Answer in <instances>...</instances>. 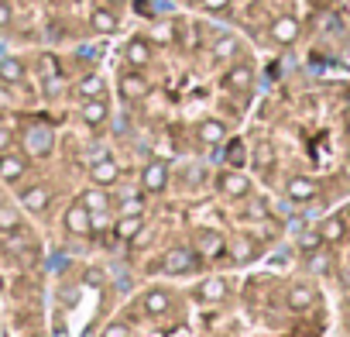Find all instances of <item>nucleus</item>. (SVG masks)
Masks as SVG:
<instances>
[{
	"label": "nucleus",
	"instance_id": "24",
	"mask_svg": "<svg viewBox=\"0 0 350 337\" xmlns=\"http://www.w3.org/2000/svg\"><path fill=\"white\" fill-rule=\"evenodd\" d=\"M141 227H144L141 214H124V217L117 221V238H120V241H131V238L141 234Z\"/></svg>",
	"mask_w": 350,
	"mask_h": 337
},
{
	"label": "nucleus",
	"instance_id": "8",
	"mask_svg": "<svg viewBox=\"0 0 350 337\" xmlns=\"http://www.w3.org/2000/svg\"><path fill=\"white\" fill-rule=\"evenodd\" d=\"M268 35H271L278 45H292V42L299 38V21H295L292 14L275 18V21H271V28H268Z\"/></svg>",
	"mask_w": 350,
	"mask_h": 337
},
{
	"label": "nucleus",
	"instance_id": "32",
	"mask_svg": "<svg viewBox=\"0 0 350 337\" xmlns=\"http://www.w3.org/2000/svg\"><path fill=\"white\" fill-rule=\"evenodd\" d=\"M247 217H251V221H261V217H268V203H261V200H251V203H247Z\"/></svg>",
	"mask_w": 350,
	"mask_h": 337
},
{
	"label": "nucleus",
	"instance_id": "37",
	"mask_svg": "<svg viewBox=\"0 0 350 337\" xmlns=\"http://www.w3.org/2000/svg\"><path fill=\"white\" fill-rule=\"evenodd\" d=\"M124 214H141V200H127L124 203Z\"/></svg>",
	"mask_w": 350,
	"mask_h": 337
},
{
	"label": "nucleus",
	"instance_id": "16",
	"mask_svg": "<svg viewBox=\"0 0 350 337\" xmlns=\"http://www.w3.org/2000/svg\"><path fill=\"white\" fill-rule=\"evenodd\" d=\"M144 310H148L151 316H165V313L172 310V292H168V289H148V292H144Z\"/></svg>",
	"mask_w": 350,
	"mask_h": 337
},
{
	"label": "nucleus",
	"instance_id": "6",
	"mask_svg": "<svg viewBox=\"0 0 350 337\" xmlns=\"http://www.w3.org/2000/svg\"><path fill=\"white\" fill-rule=\"evenodd\" d=\"M196 251H200L203 258H220V255L227 251V238H224L220 231H200Z\"/></svg>",
	"mask_w": 350,
	"mask_h": 337
},
{
	"label": "nucleus",
	"instance_id": "29",
	"mask_svg": "<svg viewBox=\"0 0 350 337\" xmlns=\"http://www.w3.org/2000/svg\"><path fill=\"white\" fill-rule=\"evenodd\" d=\"M234 255H237V262H251V258L258 255L254 238H241V241H237V248H234Z\"/></svg>",
	"mask_w": 350,
	"mask_h": 337
},
{
	"label": "nucleus",
	"instance_id": "40",
	"mask_svg": "<svg viewBox=\"0 0 350 337\" xmlns=\"http://www.w3.org/2000/svg\"><path fill=\"white\" fill-rule=\"evenodd\" d=\"M347 214H350V210H347Z\"/></svg>",
	"mask_w": 350,
	"mask_h": 337
},
{
	"label": "nucleus",
	"instance_id": "19",
	"mask_svg": "<svg viewBox=\"0 0 350 337\" xmlns=\"http://www.w3.org/2000/svg\"><path fill=\"white\" fill-rule=\"evenodd\" d=\"M196 138H200L203 145H220V141L227 138V124L210 117V121H203V124L196 127Z\"/></svg>",
	"mask_w": 350,
	"mask_h": 337
},
{
	"label": "nucleus",
	"instance_id": "33",
	"mask_svg": "<svg viewBox=\"0 0 350 337\" xmlns=\"http://www.w3.org/2000/svg\"><path fill=\"white\" fill-rule=\"evenodd\" d=\"M14 21V8H11V0H0V28H8Z\"/></svg>",
	"mask_w": 350,
	"mask_h": 337
},
{
	"label": "nucleus",
	"instance_id": "18",
	"mask_svg": "<svg viewBox=\"0 0 350 337\" xmlns=\"http://www.w3.org/2000/svg\"><path fill=\"white\" fill-rule=\"evenodd\" d=\"M148 79L144 76H137V73H127L124 79H120V97L124 100H141V97H148Z\"/></svg>",
	"mask_w": 350,
	"mask_h": 337
},
{
	"label": "nucleus",
	"instance_id": "1",
	"mask_svg": "<svg viewBox=\"0 0 350 337\" xmlns=\"http://www.w3.org/2000/svg\"><path fill=\"white\" fill-rule=\"evenodd\" d=\"M217 186H220L224 197H234V200H247V197H251V183H247V176L237 173V168H227V173H220V176H217Z\"/></svg>",
	"mask_w": 350,
	"mask_h": 337
},
{
	"label": "nucleus",
	"instance_id": "4",
	"mask_svg": "<svg viewBox=\"0 0 350 337\" xmlns=\"http://www.w3.org/2000/svg\"><path fill=\"white\" fill-rule=\"evenodd\" d=\"M66 231H69V234H79V238H86V234L93 231V214L83 207V200L66 210Z\"/></svg>",
	"mask_w": 350,
	"mask_h": 337
},
{
	"label": "nucleus",
	"instance_id": "23",
	"mask_svg": "<svg viewBox=\"0 0 350 337\" xmlns=\"http://www.w3.org/2000/svg\"><path fill=\"white\" fill-rule=\"evenodd\" d=\"M83 207L96 217V214H107V207H110V197L100 190V186H93V190H86L83 193Z\"/></svg>",
	"mask_w": 350,
	"mask_h": 337
},
{
	"label": "nucleus",
	"instance_id": "28",
	"mask_svg": "<svg viewBox=\"0 0 350 337\" xmlns=\"http://www.w3.org/2000/svg\"><path fill=\"white\" fill-rule=\"evenodd\" d=\"M237 49H241V42H237L234 35H224V38H217V45H213V59H234Z\"/></svg>",
	"mask_w": 350,
	"mask_h": 337
},
{
	"label": "nucleus",
	"instance_id": "35",
	"mask_svg": "<svg viewBox=\"0 0 350 337\" xmlns=\"http://www.w3.org/2000/svg\"><path fill=\"white\" fill-rule=\"evenodd\" d=\"M200 4H203L206 11H227V4H230V0H200Z\"/></svg>",
	"mask_w": 350,
	"mask_h": 337
},
{
	"label": "nucleus",
	"instance_id": "31",
	"mask_svg": "<svg viewBox=\"0 0 350 337\" xmlns=\"http://www.w3.org/2000/svg\"><path fill=\"white\" fill-rule=\"evenodd\" d=\"M103 337H131V327H127V323H120V320H113V323H107V327H103Z\"/></svg>",
	"mask_w": 350,
	"mask_h": 337
},
{
	"label": "nucleus",
	"instance_id": "14",
	"mask_svg": "<svg viewBox=\"0 0 350 337\" xmlns=\"http://www.w3.org/2000/svg\"><path fill=\"white\" fill-rule=\"evenodd\" d=\"M124 59H127L134 69H141V66L151 62V45H148L144 38H131V42L124 45Z\"/></svg>",
	"mask_w": 350,
	"mask_h": 337
},
{
	"label": "nucleus",
	"instance_id": "38",
	"mask_svg": "<svg viewBox=\"0 0 350 337\" xmlns=\"http://www.w3.org/2000/svg\"><path fill=\"white\" fill-rule=\"evenodd\" d=\"M8 145H11V134H8L4 127H0V151H8Z\"/></svg>",
	"mask_w": 350,
	"mask_h": 337
},
{
	"label": "nucleus",
	"instance_id": "12",
	"mask_svg": "<svg viewBox=\"0 0 350 337\" xmlns=\"http://www.w3.org/2000/svg\"><path fill=\"white\" fill-rule=\"evenodd\" d=\"M316 193H319L316 179H309V176H292V179H288V200H295V203H309Z\"/></svg>",
	"mask_w": 350,
	"mask_h": 337
},
{
	"label": "nucleus",
	"instance_id": "39",
	"mask_svg": "<svg viewBox=\"0 0 350 337\" xmlns=\"http://www.w3.org/2000/svg\"><path fill=\"white\" fill-rule=\"evenodd\" d=\"M107 4H110V8H120V4H127V0H107Z\"/></svg>",
	"mask_w": 350,
	"mask_h": 337
},
{
	"label": "nucleus",
	"instance_id": "22",
	"mask_svg": "<svg viewBox=\"0 0 350 337\" xmlns=\"http://www.w3.org/2000/svg\"><path fill=\"white\" fill-rule=\"evenodd\" d=\"M76 90H79V97H83V100H93V97H107V83H103V76H96V73L83 76Z\"/></svg>",
	"mask_w": 350,
	"mask_h": 337
},
{
	"label": "nucleus",
	"instance_id": "36",
	"mask_svg": "<svg viewBox=\"0 0 350 337\" xmlns=\"http://www.w3.org/2000/svg\"><path fill=\"white\" fill-rule=\"evenodd\" d=\"M158 42H172V25H158Z\"/></svg>",
	"mask_w": 350,
	"mask_h": 337
},
{
	"label": "nucleus",
	"instance_id": "10",
	"mask_svg": "<svg viewBox=\"0 0 350 337\" xmlns=\"http://www.w3.org/2000/svg\"><path fill=\"white\" fill-rule=\"evenodd\" d=\"M79 117L90 124V127H100L107 117H110V107H107V97H93V100H86L83 103V110H79Z\"/></svg>",
	"mask_w": 350,
	"mask_h": 337
},
{
	"label": "nucleus",
	"instance_id": "2",
	"mask_svg": "<svg viewBox=\"0 0 350 337\" xmlns=\"http://www.w3.org/2000/svg\"><path fill=\"white\" fill-rule=\"evenodd\" d=\"M193 269H196V255L189 248H172L161 258V272H168V275H183V272H193Z\"/></svg>",
	"mask_w": 350,
	"mask_h": 337
},
{
	"label": "nucleus",
	"instance_id": "5",
	"mask_svg": "<svg viewBox=\"0 0 350 337\" xmlns=\"http://www.w3.org/2000/svg\"><path fill=\"white\" fill-rule=\"evenodd\" d=\"M28 173V158L14 155V151H0V179L4 183H18Z\"/></svg>",
	"mask_w": 350,
	"mask_h": 337
},
{
	"label": "nucleus",
	"instance_id": "17",
	"mask_svg": "<svg viewBox=\"0 0 350 337\" xmlns=\"http://www.w3.org/2000/svg\"><path fill=\"white\" fill-rule=\"evenodd\" d=\"M21 79H25V62H21L18 55H4V59H0V83L14 86V83H21Z\"/></svg>",
	"mask_w": 350,
	"mask_h": 337
},
{
	"label": "nucleus",
	"instance_id": "9",
	"mask_svg": "<svg viewBox=\"0 0 350 337\" xmlns=\"http://www.w3.org/2000/svg\"><path fill=\"white\" fill-rule=\"evenodd\" d=\"M319 241H323V245H340V241H347V221H343L340 214L326 217V221L319 224Z\"/></svg>",
	"mask_w": 350,
	"mask_h": 337
},
{
	"label": "nucleus",
	"instance_id": "15",
	"mask_svg": "<svg viewBox=\"0 0 350 337\" xmlns=\"http://www.w3.org/2000/svg\"><path fill=\"white\" fill-rule=\"evenodd\" d=\"M196 296H200L203 303H220V299L227 296V279H220V275L203 279V282L196 286Z\"/></svg>",
	"mask_w": 350,
	"mask_h": 337
},
{
	"label": "nucleus",
	"instance_id": "3",
	"mask_svg": "<svg viewBox=\"0 0 350 337\" xmlns=\"http://www.w3.org/2000/svg\"><path fill=\"white\" fill-rule=\"evenodd\" d=\"M141 186H144V193H161V190L168 186V165H165L161 158H154V162H148V165H144V173H141Z\"/></svg>",
	"mask_w": 350,
	"mask_h": 337
},
{
	"label": "nucleus",
	"instance_id": "25",
	"mask_svg": "<svg viewBox=\"0 0 350 337\" xmlns=\"http://www.w3.org/2000/svg\"><path fill=\"white\" fill-rule=\"evenodd\" d=\"M21 227V210L14 203H0V234H14Z\"/></svg>",
	"mask_w": 350,
	"mask_h": 337
},
{
	"label": "nucleus",
	"instance_id": "11",
	"mask_svg": "<svg viewBox=\"0 0 350 337\" xmlns=\"http://www.w3.org/2000/svg\"><path fill=\"white\" fill-rule=\"evenodd\" d=\"M52 148V131L49 127H28L25 131V151L28 155H45Z\"/></svg>",
	"mask_w": 350,
	"mask_h": 337
},
{
	"label": "nucleus",
	"instance_id": "27",
	"mask_svg": "<svg viewBox=\"0 0 350 337\" xmlns=\"http://www.w3.org/2000/svg\"><path fill=\"white\" fill-rule=\"evenodd\" d=\"M251 79H254L251 66H234V69L227 73V86H230V90H247Z\"/></svg>",
	"mask_w": 350,
	"mask_h": 337
},
{
	"label": "nucleus",
	"instance_id": "13",
	"mask_svg": "<svg viewBox=\"0 0 350 337\" xmlns=\"http://www.w3.org/2000/svg\"><path fill=\"white\" fill-rule=\"evenodd\" d=\"M49 200H52L49 186H28V190L21 193V207H25L28 214H42V210L49 207Z\"/></svg>",
	"mask_w": 350,
	"mask_h": 337
},
{
	"label": "nucleus",
	"instance_id": "20",
	"mask_svg": "<svg viewBox=\"0 0 350 337\" xmlns=\"http://www.w3.org/2000/svg\"><path fill=\"white\" fill-rule=\"evenodd\" d=\"M90 25H93V32H100V35H113L117 32V14L110 11V8H96L93 14H90Z\"/></svg>",
	"mask_w": 350,
	"mask_h": 337
},
{
	"label": "nucleus",
	"instance_id": "34",
	"mask_svg": "<svg viewBox=\"0 0 350 337\" xmlns=\"http://www.w3.org/2000/svg\"><path fill=\"white\" fill-rule=\"evenodd\" d=\"M244 155H247V151H244V145H234V148H230V158H227V162H230V165H244V162H247Z\"/></svg>",
	"mask_w": 350,
	"mask_h": 337
},
{
	"label": "nucleus",
	"instance_id": "7",
	"mask_svg": "<svg viewBox=\"0 0 350 337\" xmlns=\"http://www.w3.org/2000/svg\"><path fill=\"white\" fill-rule=\"evenodd\" d=\"M117 176H120V168H117V162L110 155H103V158H96L90 165V179L96 186H110V183H117Z\"/></svg>",
	"mask_w": 350,
	"mask_h": 337
},
{
	"label": "nucleus",
	"instance_id": "26",
	"mask_svg": "<svg viewBox=\"0 0 350 337\" xmlns=\"http://www.w3.org/2000/svg\"><path fill=\"white\" fill-rule=\"evenodd\" d=\"M306 265H309L312 272H329V269H333V255L323 251V248H309V251H306Z\"/></svg>",
	"mask_w": 350,
	"mask_h": 337
},
{
	"label": "nucleus",
	"instance_id": "21",
	"mask_svg": "<svg viewBox=\"0 0 350 337\" xmlns=\"http://www.w3.org/2000/svg\"><path fill=\"white\" fill-rule=\"evenodd\" d=\"M316 303V292H312V286H306V282H299V286H292L288 289V306L295 310V313H302V310H309Z\"/></svg>",
	"mask_w": 350,
	"mask_h": 337
},
{
	"label": "nucleus",
	"instance_id": "30",
	"mask_svg": "<svg viewBox=\"0 0 350 337\" xmlns=\"http://www.w3.org/2000/svg\"><path fill=\"white\" fill-rule=\"evenodd\" d=\"M83 282H86V286H93V289H103V286H107V272L93 265V269H86V275H83Z\"/></svg>",
	"mask_w": 350,
	"mask_h": 337
}]
</instances>
